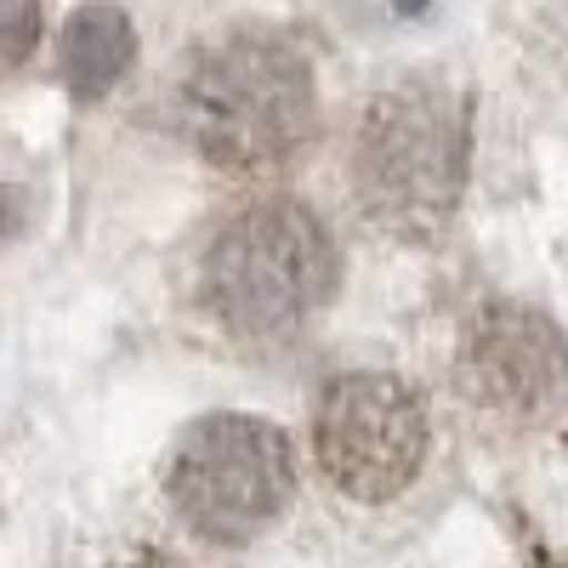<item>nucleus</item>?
<instances>
[{"label":"nucleus","instance_id":"6e6552de","mask_svg":"<svg viewBox=\"0 0 568 568\" xmlns=\"http://www.w3.org/2000/svg\"><path fill=\"white\" fill-rule=\"evenodd\" d=\"M444 7V0H336V18L358 34H398L415 29Z\"/></svg>","mask_w":568,"mask_h":568},{"label":"nucleus","instance_id":"423d86ee","mask_svg":"<svg viewBox=\"0 0 568 568\" xmlns=\"http://www.w3.org/2000/svg\"><path fill=\"white\" fill-rule=\"evenodd\" d=\"M460 382L484 409L540 415L568 393V342L546 313L500 302L466 329Z\"/></svg>","mask_w":568,"mask_h":568},{"label":"nucleus","instance_id":"39448f33","mask_svg":"<svg viewBox=\"0 0 568 568\" xmlns=\"http://www.w3.org/2000/svg\"><path fill=\"white\" fill-rule=\"evenodd\" d=\"M313 455L347 500L382 506L415 484L426 460V404L398 375H336L313 409Z\"/></svg>","mask_w":568,"mask_h":568},{"label":"nucleus","instance_id":"0eeeda50","mask_svg":"<svg viewBox=\"0 0 568 568\" xmlns=\"http://www.w3.org/2000/svg\"><path fill=\"white\" fill-rule=\"evenodd\" d=\"M131 63H136V29L120 7H85L69 18V29L58 40V69L80 103L109 98Z\"/></svg>","mask_w":568,"mask_h":568},{"label":"nucleus","instance_id":"20e7f679","mask_svg":"<svg viewBox=\"0 0 568 568\" xmlns=\"http://www.w3.org/2000/svg\"><path fill=\"white\" fill-rule=\"evenodd\" d=\"M296 489L291 438L262 415L222 409L182 433L165 466V495L200 540L245 546L273 529Z\"/></svg>","mask_w":568,"mask_h":568},{"label":"nucleus","instance_id":"7ed1b4c3","mask_svg":"<svg viewBox=\"0 0 568 568\" xmlns=\"http://www.w3.org/2000/svg\"><path fill=\"white\" fill-rule=\"evenodd\" d=\"M466 154L471 125L460 91L444 80H404L387 85L358 120L353 187L375 222L426 233L460 205Z\"/></svg>","mask_w":568,"mask_h":568},{"label":"nucleus","instance_id":"f257e3e1","mask_svg":"<svg viewBox=\"0 0 568 568\" xmlns=\"http://www.w3.org/2000/svg\"><path fill=\"white\" fill-rule=\"evenodd\" d=\"M313 69L278 34H222L194 52L176 85V125L211 165H273L313 131Z\"/></svg>","mask_w":568,"mask_h":568},{"label":"nucleus","instance_id":"1a4fd4ad","mask_svg":"<svg viewBox=\"0 0 568 568\" xmlns=\"http://www.w3.org/2000/svg\"><path fill=\"white\" fill-rule=\"evenodd\" d=\"M34 23H40L34 0H7V63H12V69L29 58V45H34Z\"/></svg>","mask_w":568,"mask_h":568},{"label":"nucleus","instance_id":"f03ea898","mask_svg":"<svg viewBox=\"0 0 568 568\" xmlns=\"http://www.w3.org/2000/svg\"><path fill=\"white\" fill-rule=\"evenodd\" d=\"M336 240L302 200H262L233 216L200 267V296L222 329L284 342L336 296Z\"/></svg>","mask_w":568,"mask_h":568}]
</instances>
